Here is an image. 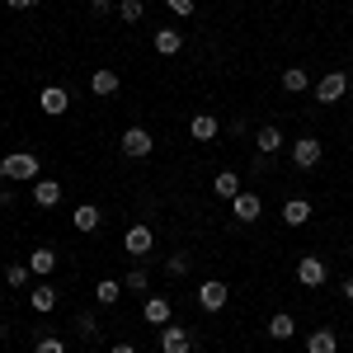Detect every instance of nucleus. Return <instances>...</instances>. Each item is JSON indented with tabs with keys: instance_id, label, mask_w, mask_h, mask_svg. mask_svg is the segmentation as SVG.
I'll use <instances>...</instances> for the list:
<instances>
[{
	"instance_id": "37",
	"label": "nucleus",
	"mask_w": 353,
	"mask_h": 353,
	"mask_svg": "<svg viewBox=\"0 0 353 353\" xmlns=\"http://www.w3.org/2000/svg\"><path fill=\"white\" fill-rule=\"evenodd\" d=\"M0 344H5V325H0Z\"/></svg>"
},
{
	"instance_id": "4",
	"label": "nucleus",
	"mask_w": 353,
	"mask_h": 353,
	"mask_svg": "<svg viewBox=\"0 0 353 353\" xmlns=\"http://www.w3.org/2000/svg\"><path fill=\"white\" fill-rule=\"evenodd\" d=\"M325 278H330L325 259H316V254H301L297 259V283L301 288H325Z\"/></svg>"
},
{
	"instance_id": "8",
	"label": "nucleus",
	"mask_w": 353,
	"mask_h": 353,
	"mask_svg": "<svg viewBox=\"0 0 353 353\" xmlns=\"http://www.w3.org/2000/svg\"><path fill=\"white\" fill-rule=\"evenodd\" d=\"M231 212L241 217V226H250V221H259V212H264V203H259V193H236L231 198Z\"/></svg>"
},
{
	"instance_id": "10",
	"label": "nucleus",
	"mask_w": 353,
	"mask_h": 353,
	"mask_svg": "<svg viewBox=\"0 0 353 353\" xmlns=\"http://www.w3.org/2000/svg\"><path fill=\"white\" fill-rule=\"evenodd\" d=\"M161 349H165V353H193L189 330H184V325H165V330H161Z\"/></svg>"
},
{
	"instance_id": "13",
	"label": "nucleus",
	"mask_w": 353,
	"mask_h": 353,
	"mask_svg": "<svg viewBox=\"0 0 353 353\" xmlns=\"http://www.w3.org/2000/svg\"><path fill=\"white\" fill-rule=\"evenodd\" d=\"M90 94H99V99H109V94H118V71H109V66H99V71L90 76Z\"/></svg>"
},
{
	"instance_id": "19",
	"label": "nucleus",
	"mask_w": 353,
	"mask_h": 353,
	"mask_svg": "<svg viewBox=\"0 0 353 353\" xmlns=\"http://www.w3.org/2000/svg\"><path fill=\"white\" fill-rule=\"evenodd\" d=\"M189 132H193V141H212V137L221 132V123L212 118V113H198V118L189 123Z\"/></svg>"
},
{
	"instance_id": "32",
	"label": "nucleus",
	"mask_w": 353,
	"mask_h": 353,
	"mask_svg": "<svg viewBox=\"0 0 353 353\" xmlns=\"http://www.w3.org/2000/svg\"><path fill=\"white\" fill-rule=\"evenodd\" d=\"M165 5H170V10H174V14H179V19H189L193 10H198V5H193V0H165Z\"/></svg>"
},
{
	"instance_id": "9",
	"label": "nucleus",
	"mask_w": 353,
	"mask_h": 353,
	"mask_svg": "<svg viewBox=\"0 0 353 353\" xmlns=\"http://www.w3.org/2000/svg\"><path fill=\"white\" fill-rule=\"evenodd\" d=\"M226 297H231V292H226V283H221V278H208V283L198 288V306H203V311H221Z\"/></svg>"
},
{
	"instance_id": "35",
	"label": "nucleus",
	"mask_w": 353,
	"mask_h": 353,
	"mask_svg": "<svg viewBox=\"0 0 353 353\" xmlns=\"http://www.w3.org/2000/svg\"><path fill=\"white\" fill-rule=\"evenodd\" d=\"M339 292H344V301H353V278L344 283V288H339Z\"/></svg>"
},
{
	"instance_id": "2",
	"label": "nucleus",
	"mask_w": 353,
	"mask_h": 353,
	"mask_svg": "<svg viewBox=\"0 0 353 353\" xmlns=\"http://www.w3.org/2000/svg\"><path fill=\"white\" fill-rule=\"evenodd\" d=\"M321 156H325V146H321L316 137H297V141H292V165H297V170H316Z\"/></svg>"
},
{
	"instance_id": "38",
	"label": "nucleus",
	"mask_w": 353,
	"mask_h": 353,
	"mask_svg": "<svg viewBox=\"0 0 353 353\" xmlns=\"http://www.w3.org/2000/svg\"><path fill=\"white\" fill-rule=\"evenodd\" d=\"M349 259H353V245H349Z\"/></svg>"
},
{
	"instance_id": "1",
	"label": "nucleus",
	"mask_w": 353,
	"mask_h": 353,
	"mask_svg": "<svg viewBox=\"0 0 353 353\" xmlns=\"http://www.w3.org/2000/svg\"><path fill=\"white\" fill-rule=\"evenodd\" d=\"M118 146H123V156H132V161H141V156H151V151H156V137L146 132V128H128Z\"/></svg>"
},
{
	"instance_id": "31",
	"label": "nucleus",
	"mask_w": 353,
	"mask_h": 353,
	"mask_svg": "<svg viewBox=\"0 0 353 353\" xmlns=\"http://www.w3.org/2000/svg\"><path fill=\"white\" fill-rule=\"evenodd\" d=\"M165 269L174 273V278H184V273H189V254H170V259H165Z\"/></svg>"
},
{
	"instance_id": "3",
	"label": "nucleus",
	"mask_w": 353,
	"mask_h": 353,
	"mask_svg": "<svg viewBox=\"0 0 353 353\" xmlns=\"http://www.w3.org/2000/svg\"><path fill=\"white\" fill-rule=\"evenodd\" d=\"M123 250H128V254H137V259H146V254L156 250V236H151V226H146V221L128 226V236H123Z\"/></svg>"
},
{
	"instance_id": "36",
	"label": "nucleus",
	"mask_w": 353,
	"mask_h": 353,
	"mask_svg": "<svg viewBox=\"0 0 353 353\" xmlns=\"http://www.w3.org/2000/svg\"><path fill=\"white\" fill-rule=\"evenodd\" d=\"M109 353H137V349H132V344H113Z\"/></svg>"
},
{
	"instance_id": "33",
	"label": "nucleus",
	"mask_w": 353,
	"mask_h": 353,
	"mask_svg": "<svg viewBox=\"0 0 353 353\" xmlns=\"http://www.w3.org/2000/svg\"><path fill=\"white\" fill-rule=\"evenodd\" d=\"M113 10V0H90V14H109Z\"/></svg>"
},
{
	"instance_id": "30",
	"label": "nucleus",
	"mask_w": 353,
	"mask_h": 353,
	"mask_svg": "<svg viewBox=\"0 0 353 353\" xmlns=\"http://www.w3.org/2000/svg\"><path fill=\"white\" fill-rule=\"evenodd\" d=\"M146 283H151L146 269H132V273H128V283H123V292H146Z\"/></svg>"
},
{
	"instance_id": "25",
	"label": "nucleus",
	"mask_w": 353,
	"mask_h": 353,
	"mask_svg": "<svg viewBox=\"0 0 353 353\" xmlns=\"http://www.w3.org/2000/svg\"><path fill=\"white\" fill-rule=\"evenodd\" d=\"M28 306H33V311H52V306H57V288H52V283L33 288V297H28Z\"/></svg>"
},
{
	"instance_id": "24",
	"label": "nucleus",
	"mask_w": 353,
	"mask_h": 353,
	"mask_svg": "<svg viewBox=\"0 0 353 353\" xmlns=\"http://www.w3.org/2000/svg\"><path fill=\"white\" fill-rule=\"evenodd\" d=\"M306 85H311V71H301V66H288V71H283V90H288V94H301Z\"/></svg>"
},
{
	"instance_id": "18",
	"label": "nucleus",
	"mask_w": 353,
	"mask_h": 353,
	"mask_svg": "<svg viewBox=\"0 0 353 353\" xmlns=\"http://www.w3.org/2000/svg\"><path fill=\"white\" fill-rule=\"evenodd\" d=\"M71 221H76V231H99V221H104V212H99L94 203H81V208L71 212Z\"/></svg>"
},
{
	"instance_id": "11",
	"label": "nucleus",
	"mask_w": 353,
	"mask_h": 353,
	"mask_svg": "<svg viewBox=\"0 0 353 353\" xmlns=\"http://www.w3.org/2000/svg\"><path fill=\"white\" fill-rule=\"evenodd\" d=\"M141 316H146V325H170L174 306H170V297H146V306H141Z\"/></svg>"
},
{
	"instance_id": "34",
	"label": "nucleus",
	"mask_w": 353,
	"mask_h": 353,
	"mask_svg": "<svg viewBox=\"0 0 353 353\" xmlns=\"http://www.w3.org/2000/svg\"><path fill=\"white\" fill-rule=\"evenodd\" d=\"M5 5H10V10H33L38 0H5Z\"/></svg>"
},
{
	"instance_id": "27",
	"label": "nucleus",
	"mask_w": 353,
	"mask_h": 353,
	"mask_svg": "<svg viewBox=\"0 0 353 353\" xmlns=\"http://www.w3.org/2000/svg\"><path fill=\"white\" fill-rule=\"evenodd\" d=\"M76 334H81V339H99V325H94V316H90V311L76 316Z\"/></svg>"
},
{
	"instance_id": "6",
	"label": "nucleus",
	"mask_w": 353,
	"mask_h": 353,
	"mask_svg": "<svg viewBox=\"0 0 353 353\" xmlns=\"http://www.w3.org/2000/svg\"><path fill=\"white\" fill-rule=\"evenodd\" d=\"M38 109L48 113V118H61V113L71 109V94H66V85H43V94H38Z\"/></svg>"
},
{
	"instance_id": "16",
	"label": "nucleus",
	"mask_w": 353,
	"mask_h": 353,
	"mask_svg": "<svg viewBox=\"0 0 353 353\" xmlns=\"http://www.w3.org/2000/svg\"><path fill=\"white\" fill-rule=\"evenodd\" d=\"M28 269L38 273V278H48V273L57 269V250H52V245H38V250L28 254Z\"/></svg>"
},
{
	"instance_id": "17",
	"label": "nucleus",
	"mask_w": 353,
	"mask_h": 353,
	"mask_svg": "<svg viewBox=\"0 0 353 353\" xmlns=\"http://www.w3.org/2000/svg\"><path fill=\"white\" fill-rule=\"evenodd\" d=\"M151 43H156V52H161V57H174L179 48H184V33H179V28H156Z\"/></svg>"
},
{
	"instance_id": "28",
	"label": "nucleus",
	"mask_w": 353,
	"mask_h": 353,
	"mask_svg": "<svg viewBox=\"0 0 353 353\" xmlns=\"http://www.w3.org/2000/svg\"><path fill=\"white\" fill-rule=\"evenodd\" d=\"M33 353H66V339H57V334H43V339L33 344Z\"/></svg>"
},
{
	"instance_id": "5",
	"label": "nucleus",
	"mask_w": 353,
	"mask_h": 353,
	"mask_svg": "<svg viewBox=\"0 0 353 353\" xmlns=\"http://www.w3.org/2000/svg\"><path fill=\"white\" fill-rule=\"evenodd\" d=\"M5 179H38V156H28V151H14V156H5Z\"/></svg>"
},
{
	"instance_id": "7",
	"label": "nucleus",
	"mask_w": 353,
	"mask_h": 353,
	"mask_svg": "<svg viewBox=\"0 0 353 353\" xmlns=\"http://www.w3.org/2000/svg\"><path fill=\"white\" fill-rule=\"evenodd\" d=\"M344 90H349V76H344V71H330V76L316 81V99H321V104H339Z\"/></svg>"
},
{
	"instance_id": "29",
	"label": "nucleus",
	"mask_w": 353,
	"mask_h": 353,
	"mask_svg": "<svg viewBox=\"0 0 353 353\" xmlns=\"http://www.w3.org/2000/svg\"><path fill=\"white\" fill-rule=\"evenodd\" d=\"M118 14H123L128 24H137V19L146 14V5H141V0H123V5H118Z\"/></svg>"
},
{
	"instance_id": "23",
	"label": "nucleus",
	"mask_w": 353,
	"mask_h": 353,
	"mask_svg": "<svg viewBox=\"0 0 353 353\" xmlns=\"http://www.w3.org/2000/svg\"><path fill=\"white\" fill-rule=\"evenodd\" d=\"M118 297H123V283H118V278H99V283H94V301H99V306H113Z\"/></svg>"
},
{
	"instance_id": "26",
	"label": "nucleus",
	"mask_w": 353,
	"mask_h": 353,
	"mask_svg": "<svg viewBox=\"0 0 353 353\" xmlns=\"http://www.w3.org/2000/svg\"><path fill=\"white\" fill-rule=\"evenodd\" d=\"M28 278H33V269H28V264H10V269H5V283H10V288H24Z\"/></svg>"
},
{
	"instance_id": "21",
	"label": "nucleus",
	"mask_w": 353,
	"mask_h": 353,
	"mask_svg": "<svg viewBox=\"0 0 353 353\" xmlns=\"http://www.w3.org/2000/svg\"><path fill=\"white\" fill-rule=\"evenodd\" d=\"M306 353H339V334H334V330H316V334L306 339Z\"/></svg>"
},
{
	"instance_id": "12",
	"label": "nucleus",
	"mask_w": 353,
	"mask_h": 353,
	"mask_svg": "<svg viewBox=\"0 0 353 353\" xmlns=\"http://www.w3.org/2000/svg\"><path fill=\"white\" fill-rule=\"evenodd\" d=\"M311 217H316V208H311L306 198H288V203H283V221H288V226H306Z\"/></svg>"
},
{
	"instance_id": "20",
	"label": "nucleus",
	"mask_w": 353,
	"mask_h": 353,
	"mask_svg": "<svg viewBox=\"0 0 353 353\" xmlns=\"http://www.w3.org/2000/svg\"><path fill=\"white\" fill-rule=\"evenodd\" d=\"M292 334H297V321H292L288 311H278V316L269 321V339H278V344H288Z\"/></svg>"
},
{
	"instance_id": "14",
	"label": "nucleus",
	"mask_w": 353,
	"mask_h": 353,
	"mask_svg": "<svg viewBox=\"0 0 353 353\" xmlns=\"http://www.w3.org/2000/svg\"><path fill=\"white\" fill-rule=\"evenodd\" d=\"M283 141H288V137L278 132V128H259V132H254V151H259V156H278Z\"/></svg>"
},
{
	"instance_id": "15",
	"label": "nucleus",
	"mask_w": 353,
	"mask_h": 353,
	"mask_svg": "<svg viewBox=\"0 0 353 353\" xmlns=\"http://www.w3.org/2000/svg\"><path fill=\"white\" fill-rule=\"evenodd\" d=\"M33 203L38 208H57L61 203V184L57 179H33Z\"/></svg>"
},
{
	"instance_id": "22",
	"label": "nucleus",
	"mask_w": 353,
	"mask_h": 353,
	"mask_svg": "<svg viewBox=\"0 0 353 353\" xmlns=\"http://www.w3.org/2000/svg\"><path fill=\"white\" fill-rule=\"evenodd\" d=\"M212 193H217V198H236V193H241V174H236V170H221L217 179H212Z\"/></svg>"
}]
</instances>
